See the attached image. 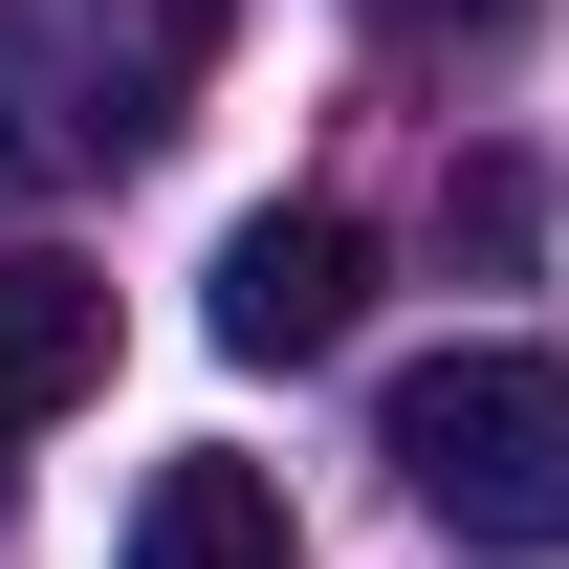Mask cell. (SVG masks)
Here are the masks:
<instances>
[{
	"instance_id": "7a4b0ae2",
	"label": "cell",
	"mask_w": 569,
	"mask_h": 569,
	"mask_svg": "<svg viewBox=\"0 0 569 569\" xmlns=\"http://www.w3.org/2000/svg\"><path fill=\"white\" fill-rule=\"evenodd\" d=\"M351 307H372V241L329 198H263L241 241H219V284H198V329L241 372H307V351H351Z\"/></svg>"
},
{
	"instance_id": "277c9868",
	"label": "cell",
	"mask_w": 569,
	"mask_h": 569,
	"mask_svg": "<svg viewBox=\"0 0 569 569\" xmlns=\"http://www.w3.org/2000/svg\"><path fill=\"white\" fill-rule=\"evenodd\" d=\"M132 569H307V548H284L263 460H153L132 482Z\"/></svg>"
},
{
	"instance_id": "3957f363",
	"label": "cell",
	"mask_w": 569,
	"mask_h": 569,
	"mask_svg": "<svg viewBox=\"0 0 569 569\" xmlns=\"http://www.w3.org/2000/svg\"><path fill=\"white\" fill-rule=\"evenodd\" d=\"M110 372V284L88 263H0V503H22V438Z\"/></svg>"
},
{
	"instance_id": "6da1fadb",
	"label": "cell",
	"mask_w": 569,
	"mask_h": 569,
	"mask_svg": "<svg viewBox=\"0 0 569 569\" xmlns=\"http://www.w3.org/2000/svg\"><path fill=\"white\" fill-rule=\"evenodd\" d=\"M372 438H395L417 526H460V548H569V372L548 351H417Z\"/></svg>"
},
{
	"instance_id": "8992f818",
	"label": "cell",
	"mask_w": 569,
	"mask_h": 569,
	"mask_svg": "<svg viewBox=\"0 0 569 569\" xmlns=\"http://www.w3.org/2000/svg\"><path fill=\"white\" fill-rule=\"evenodd\" d=\"M372 22H503V0H372Z\"/></svg>"
},
{
	"instance_id": "5b68a950",
	"label": "cell",
	"mask_w": 569,
	"mask_h": 569,
	"mask_svg": "<svg viewBox=\"0 0 569 569\" xmlns=\"http://www.w3.org/2000/svg\"><path fill=\"white\" fill-rule=\"evenodd\" d=\"M526 219H548V198H526V153H460V198H438V241H460V263H526Z\"/></svg>"
}]
</instances>
